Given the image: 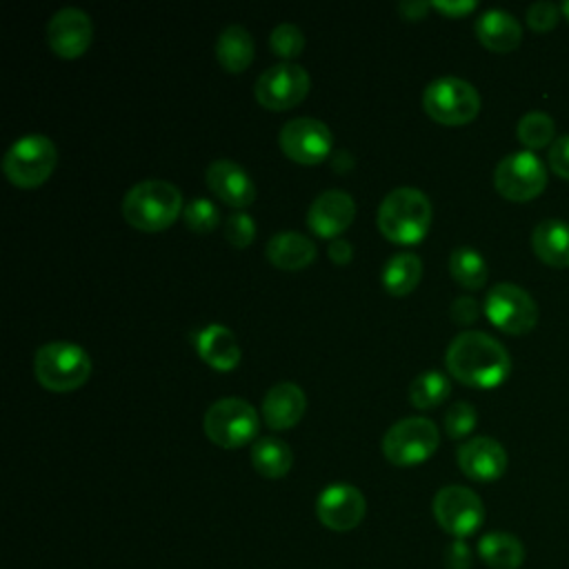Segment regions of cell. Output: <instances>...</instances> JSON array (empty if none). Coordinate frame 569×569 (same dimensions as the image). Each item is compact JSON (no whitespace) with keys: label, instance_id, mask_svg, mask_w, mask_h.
Masks as SVG:
<instances>
[{"label":"cell","instance_id":"1","mask_svg":"<svg viewBox=\"0 0 569 569\" xmlns=\"http://www.w3.org/2000/svg\"><path fill=\"white\" fill-rule=\"evenodd\" d=\"M445 365L456 380L480 389L505 382L511 371L507 347L485 331H460L447 347Z\"/></svg>","mask_w":569,"mask_h":569},{"label":"cell","instance_id":"2","mask_svg":"<svg viewBox=\"0 0 569 569\" xmlns=\"http://www.w3.org/2000/svg\"><path fill=\"white\" fill-rule=\"evenodd\" d=\"M182 211L180 189L160 178L136 182L122 198L124 220L140 231H162Z\"/></svg>","mask_w":569,"mask_h":569},{"label":"cell","instance_id":"3","mask_svg":"<svg viewBox=\"0 0 569 569\" xmlns=\"http://www.w3.org/2000/svg\"><path fill=\"white\" fill-rule=\"evenodd\" d=\"M431 224V202L416 187L391 189L378 207V229L385 238L411 244L425 238Z\"/></svg>","mask_w":569,"mask_h":569},{"label":"cell","instance_id":"4","mask_svg":"<svg viewBox=\"0 0 569 569\" xmlns=\"http://www.w3.org/2000/svg\"><path fill=\"white\" fill-rule=\"evenodd\" d=\"M33 373L49 391H73L89 380L91 358L80 345L53 340L36 349Z\"/></svg>","mask_w":569,"mask_h":569},{"label":"cell","instance_id":"5","mask_svg":"<svg viewBox=\"0 0 569 569\" xmlns=\"http://www.w3.org/2000/svg\"><path fill=\"white\" fill-rule=\"evenodd\" d=\"M422 109L440 124H467L480 111V93L462 78L440 76L425 87Z\"/></svg>","mask_w":569,"mask_h":569},{"label":"cell","instance_id":"6","mask_svg":"<svg viewBox=\"0 0 569 569\" xmlns=\"http://www.w3.org/2000/svg\"><path fill=\"white\" fill-rule=\"evenodd\" d=\"M258 429L260 418L256 407L236 396L216 400L204 413V433L213 445L224 449H236L251 442Z\"/></svg>","mask_w":569,"mask_h":569},{"label":"cell","instance_id":"7","mask_svg":"<svg viewBox=\"0 0 569 569\" xmlns=\"http://www.w3.org/2000/svg\"><path fill=\"white\" fill-rule=\"evenodd\" d=\"M56 162L58 149L53 140L42 133H27L7 149L2 171L18 187H38L51 176Z\"/></svg>","mask_w":569,"mask_h":569},{"label":"cell","instance_id":"8","mask_svg":"<svg viewBox=\"0 0 569 569\" xmlns=\"http://www.w3.org/2000/svg\"><path fill=\"white\" fill-rule=\"evenodd\" d=\"M440 442V433L433 420L425 416H407L393 422L382 436V453L398 467H411L425 462Z\"/></svg>","mask_w":569,"mask_h":569},{"label":"cell","instance_id":"9","mask_svg":"<svg viewBox=\"0 0 569 569\" xmlns=\"http://www.w3.org/2000/svg\"><path fill=\"white\" fill-rule=\"evenodd\" d=\"M485 313L505 333H527L538 322V305L529 291L513 282H498L485 296Z\"/></svg>","mask_w":569,"mask_h":569},{"label":"cell","instance_id":"10","mask_svg":"<svg viewBox=\"0 0 569 569\" xmlns=\"http://www.w3.org/2000/svg\"><path fill=\"white\" fill-rule=\"evenodd\" d=\"M493 184L507 200L527 202L547 187V167L533 151H513L496 164Z\"/></svg>","mask_w":569,"mask_h":569},{"label":"cell","instance_id":"11","mask_svg":"<svg viewBox=\"0 0 569 569\" xmlns=\"http://www.w3.org/2000/svg\"><path fill=\"white\" fill-rule=\"evenodd\" d=\"M433 516L438 525L453 538H467L478 531L485 520V507L476 491L462 485H447L433 498Z\"/></svg>","mask_w":569,"mask_h":569},{"label":"cell","instance_id":"12","mask_svg":"<svg viewBox=\"0 0 569 569\" xmlns=\"http://www.w3.org/2000/svg\"><path fill=\"white\" fill-rule=\"evenodd\" d=\"M311 78L307 69L296 62L282 60L258 76L253 93L262 107L282 111L296 107L307 96Z\"/></svg>","mask_w":569,"mask_h":569},{"label":"cell","instance_id":"13","mask_svg":"<svg viewBox=\"0 0 569 569\" xmlns=\"http://www.w3.org/2000/svg\"><path fill=\"white\" fill-rule=\"evenodd\" d=\"M278 144L293 162L316 164L329 156L333 136L322 120L300 116L282 124L278 133Z\"/></svg>","mask_w":569,"mask_h":569},{"label":"cell","instance_id":"14","mask_svg":"<svg viewBox=\"0 0 569 569\" xmlns=\"http://www.w3.org/2000/svg\"><path fill=\"white\" fill-rule=\"evenodd\" d=\"M367 502L358 487L347 482H336L325 487L316 500L318 520L333 531H349L358 527L365 518Z\"/></svg>","mask_w":569,"mask_h":569},{"label":"cell","instance_id":"15","mask_svg":"<svg viewBox=\"0 0 569 569\" xmlns=\"http://www.w3.org/2000/svg\"><path fill=\"white\" fill-rule=\"evenodd\" d=\"M91 18L78 7H62L47 22V42L60 58L82 56L91 44Z\"/></svg>","mask_w":569,"mask_h":569},{"label":"cell","instance_id":"16","mask_svg":"<svg viewBox=\"0 0 569 569\" xmlns=\"http://www.w3.org/2000/svg\"><path fill=\"white\" fill-rule=\"evenodd\" d=\"M456 460L460 471L478 482H493L507 469L505 447L489 436H473L465 440L456 451Z\"/></svg>","mask_w":569,"mask_h":569},{"label":"cell","instance_id":"17","mask_svg":"<svg viewBox=\"0 0 569 569\" xmlns=\"http://www.w3.org/2000/svg\"><path fill=\"white\" fill-rule=\"evenodd\" d=\"M356 216V202L345 189H327L313 198L307 224L320 238H340Z\"/></svg>","mask_w":569,"mask_h":569},{"label":"cell","instance_id":"18","mask_svg":"<svg viewBox=\"0 0 569 569\" xmlns=\"http://www.w3.org/2000/svg\"><path fill=\"white\" fill-rule=\"evenodd\" d=\"M204 180L207 187L231 207H247L256 200V184L251 176L244 171L242 164L229 158H218L209 162Z\"/></svg>","mask_w":569,"mask_h":569},{"label":"cell","instance_id":"19","mask_svg":"<svg viewBox=\"0 0 569 569\" xmlns=\"http://www.w3.org/2000/svg\"><path fill=\"white\" fill-rule=\"evenodd\" d=\"M307 409V396L296 382H278L262 398V418L271 429H291Z\"/></svg>","mask_w":569,"mask_h":569},{"label":"cell","instance_id":"20","mask_svg":"<svg viewBox=\"0 0 569 569\" xmlns=\"http://www.w3.org/2000/svg\"><path fill=\"white\" fill-rule=\"evenodd\" d=\"M476 36L478 40L496 51V53H507L513 51L520 40H522V24L518 18L505 9H487L476 18Z\"/></svg>","mask_w":569,"mask_h":569},{"label":"cell","instance_id":"21","mask_svg":"<svg viewBox=\"0 0 569 569\" xmlns=\"http://www.w3.org/2000/svg\"><path fill=\"white\" fill-rule=\"evenodd\" d=\"M193 345L200 358L213 369L229 371L240 362V345L233 331L224 325H207L193 336Z\"/></svg>","mask_w":569,"mask_h":569},{"label":"cell","instance_id":"22","mask_svg":"<svg viewBox=\"0 0 569 569\" xmlns=\"http://www.w3.org/2000/svg\"><path fill=\"white\" fill-rule=\"evenodd\" d=\"M267 258L278 269H305L316 258V242L300 231H278L267 242Z\"/></svg>","mask_w":569,"mask_h":569},{"label":"cell","instance_id":"23","mask_svg":"<svg viewBox=\"0 0 569 569\" xmlns=\"http://www.w3.org/2000/svg\"><path fill=\"white\" fill-rule=\"evenodd\" d=\"M533 253L549 267H569V222L547 218L531 231Z\"/></svg>","mask_w":569,"mask_h":569},{"label":"cell","instance_id":"24","mask_svg":"<svg viewBox=\"0 0 569 569\" xmlns=\"http://www.w3.org/2000/svg\"><path fill=\"white\" fill-rule=\"evenodd\" d=\"M218 62L231 71H244L253 60V36L242 24H227L216 40Z\"/></svg>","mask_w":569,"mask_h":569},{"label":"cell","instance_id":"25","mask_svg":"<svg viewBox=\"0 0 569 569\" xmlns=\"http://www.w3.org/2000/svg\"><path fill=\"white\" fill-rule=\"evenodd\" d=\"M478 553L491 569H518L525 562V547L520 538L507 531L485 533L478 542Z\"/></svg>","mask_w":569,"mask_h":569},{"label":"cell","instance_id":"26","mask_svg":"<svg viewBox=\"0 0 569 569\" xmlns=\"http://www.w3.org/2000/svg\"><path fill=\"white\" fill-rule=\"evenodd\" d=\"M251 465L264 478H282L293 465L291 447L276 436L258 438L251 445Z\"/></svg>","mask_w":569,"mask_h":569},{"label":"cell","instance_id":"27","mask_svg":"<svg viewBox=\"0 0 569 569\" xmlns=\"http://www.w3.org/2000/svg\"><path fill=\"white\" fill-rule=\"evenodd\" d=\"M422 276V260L413 251L393 253L382 269V284L393 296H405L416 289Z\"/></svg>","mask_w":569,"mask_h":569},{"label":"cell","instance_id":"28","mask_svg":"<svg viewBox=\"0 0 569 569\" xmlns=\"http://www.w3.org/2000/svg\"><path fill=\"white\" fill-rule=\"evenodd\" d=\"M449 391H451L449 378L438 369H427V371H420L409 382V402L422 411L433 409L440 402H445Z\"/></svg>","mask_w":569,"mask_h":569},{"label":"cell","instance_id":"29","mask_svg":"<svg viewBox=\"0 0 569 569\" xmlns=\"http://www.w3.org/2000/svg\"><path fill=\"white\" fill-rule=\"evenodd\" d=\"M449 271L465 289H480L487 282V262L473 247H456L449 256Z\"/></svg>","mask_w":569,"mask_h":569},{"label":"cell","instance_id":"30","mask_svg":"<svg viewBox=\"0 0 569 569\" xmlns=\"http://www.w3.org/2000/svg\"><path fill=\"white\" fill-rule=\"evenodd\" d=\"M518 140L525 144L527 151L551 147L556 140V124L553 118L545 111H529L518 120Z\"/></svg>","mask_w":569,"mask_h":569},{"label":"cell","instance_id":"31","mask_svg":"<svg viewBox=\"0 0 569 569\" xmlns=\"http://www.w3.org/2000/svg\"><path fill=\"white\" fill-rule=\"evenodd\" d=\"M269 44L276 56L291 62V58H298L305 49V33L293 22H280L271 29Z\"/></svg>","mask_w":569,"mask_h":569},{"label":"cell","instance_id":"32","mask_svg":"<svg viewBox=\"0 0 569 569\" xmlns=\"http://www.w3.org/2000/svg\"><path fill=\"white\" fill-rule=\"evenodd\" d=\"M182 218L187 222V227L196 233H209L211 229L218 227L220 222V211L218 207L207 200V198H193L184 204L182 209Z\"/></svg>","mask_w":569,"mask_h":569},{"label":"cell","instance_id":"33","mask_svg":"<svg viewBox=\"0 0 569 569\" xmlns=\"http://www.w3.org/2000/svg\"><path fill=\"white\" fill-rule=\"evenodd\" d=\"M445 431L451 436V438H465L473 431L476 422H478V413L473 409L471 402H465V400H458L453 402L447 411H445Z\"/></svg>","mask_w":569,"mask_h":569},{"label":"cell","instance_id":"34","mask_svg":"<svg viewBox=\"0 0 569 569\" xmlns=\"http://www.w3.org/2000/svg\"><path fill=\"white\" fill-rule=\"evenodd\" d=\"M224 238L233 247H238V249L251 244L253 238H256V222H253V218L249 213H244V211L229 213L227 220H224Z\"/></svg>","mask_w":569,"mask_h":569},{"label":"cell","instance_id":"35","mask_svg":"<svg viewBox=\"0 0 569 569\" xmlns=\"http://www.w3.org/2000/svg\"><path fill=\"white\" fill-rule=\"evenodd\" d=\"M560 13H562V9L556 2L540 0V2L529 4V9H527V24L533 31H549V29H553L558 24Z\"/></svg>","mask_w":569,"mask_h":569},{"label":"cell","instance_id":"36","mask_svg":"<svg viewBox=\"0 0 569 569\" xmlns=\"http://www.w3.org/2000/svg\"><path fill=\"white\" fill-rule=\"evenodd\" d=\"M547 160L556 176L569 180V133L553 140V144L549 147Z\"/></svg>","mask_w":569,"mask_h":569},{"label":"cell","instance_id":"37","mask_svg":"<svg viewBox=\"0 0 569 569\" xmlns=\"http://www.w3.org/2000/svg\"><path fill=\"white\" fill-rule=\"evenodd\" d=\"M473 562V553L465 538H453L445 549V567L447 569H469Z\"/></svg>","mask_w":569,"mask_h":569},{"label":"cell","instance_id":"38","mask_svg":"<svg viewBox=\"0 0 569 569\" xmlns=\"http://www.w3.org/2000/svg\"><path fill=\"white\" fill-rule=\"evenodd\" d=\"M449 313H451V320L456 325H471L478 320L480 316V305L476 298L471 296H458L451 307H449Z\"/></svg>","mask_w":569,"mask_h":569},{"label":"cell","instance_id":"39","mask_svg":"<svg viewBox=\"0 0 569 569\" xmlns=\"http://www.w3.org/2000/svg\"><path fill=\"white\" fill-rule=\"evenodd\" d=\"M431 7H436L438 11H442L449 18H460L469 11H473L476 2L473 0H433Z\"/></svg>","mask_w":569,"mask_h":569},{"label":"cell","instance_id":"40","mask_svg":"<svg viewBox=\"0 0 569 569\" xmlns=\"http://www.w3.org/2000/svg\"><path fill=\"white\" fill-rule=\"evenodd\" d=\"M329 258L336 262V264H347L351 258H353V247L349 240L345 238H333L329 249H327Z\"/></svg>","mask_w":569,"mask_h":569},{"label":"cell","instance_id":"41","mask_svg":"<svg viewBox=\"0 0 569 569\" xmlns=\"http://www.w3.org/2000/svg\"><path fill=\"white\" fill-rule=\"evenodd\" d=\"M429 7H431V4L425 2V0H402V2L398 4V11H400L405 18H409V20H420Z\"/></svg>","mask_w":569,"mask_h":569},{"label":"cell","instance_id":"42","mask_svg":"<svg viewBox=\"0 0 569 569\" xmlns=\"http://www.w3.org/2000/svg\"><path fill=\"white\" fill-rule=\"evenodd\" d=\"M560 9H562V16L569 20V0H567V2H562V4H560Z\"/></svg>","mask_w":569,"mask_h":569}]
</instances>
